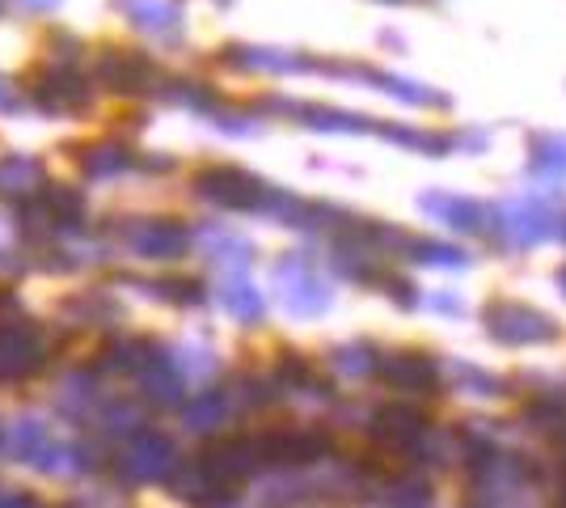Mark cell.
Returning a JSON list of instances; mask_svg holds the SVG:
<instances>
[{"label":"cell","instance_id":"6da1fadb","mask_svg":"<svg viewBox=\"0 0 566 508\" xmlns=\"http://www.w3.org/2000/svg\"><path fill=\"white\" fill-rule=\"evenodd\" d=\"M43 339L25 322H0V382H22L43 369Z\"/></svg>","mask_w":566,"mask_h":508},{"label":"cell","instance_id":"7a4b0ae2","mask_svg":"<svg viewBox=\"0 0 566 508\" xmlns=\"http://www.w3.org/2000/svg\"><path fill=\"white\" fill-rule=\"evenodd\" d=\"M30 90H34V102L51 115H69V111H81L90 102V85L69 69H51V73L34 76Z\"/></svg>","mask_w":566,"mask_h":508},{"label":"cell","instance_id":"3957f363","mask_svg":"<svg viewBox=\"0 0 566 508\" xmlns=\"http://www.w3.org/2000/svg\"><path fill=\"white\" fill-rule=\"evenodd\" d=\"M97 76L111 85V90H144V81L153 76V64L136 55V51H102V60H97Z\"/></svg>","mask_w":566,"mask_h":508},{"label":"cell","instance_id":"277c9868","mask_svg":"<svg viewBox=\"0 0 566 508\" xmlns=\"http://www.w3.org/2000/svg\"><path fill=\"white\" fill-rule=\"evenodd\" d=\"M132 246L140 250V255H148V259H166V255H178L182 250V229L174 225V220H144V225H136L132 234Z\"/></svg>","mask_w":566,"mask_h":508},{"label":"cell","instance_id":"5b68a950","mask_svg":"<svg viewBox=\"0 0 566 508\" xmlns=\"http://www.w3.org/2000/svg\"><path fill=\"white\" fill-rule=\"evenodd\" d=\"M199 191L220 199V204H254V178H245L241 169H208L203 178H199Z\"/></svg>","mask_w":566,"mask_h":508},{"label":"cell","instance_id":"8992f818","mask_svg":"<svg viewBox=\"0 0 566 508\" xmlns=\"http://www.w3.org/2000/svg\"><path fill=\"white\" fill-rule=\"evenodd\" d=\"M39 178H43V166L34 157H4L0 162V195H34L39 191Z\"/></svg>","mask_w":566,"mask_h":508},{"label":"cell","instance_id":"52a82bcc","mask_svg":"<svg viewBox=\"0 0 566 508\" xmlns=\"http://www.w3.org/2000/svg\"><path fill=\"white\" fill-rule=\"evenodd\" d=\"M166 440H157V436H144V440H136L132 445V454H127V462H123V470L132 475V479H153L161 466H166Z\"/></svg>","mask_w":566,"mask_h":508},{"label":"cell","instance_id":"ba28073f","mask_svg":"<svg viewBox=\"0 0 566 508\" xmlns=\"http://www.w3.org/2000/svg\"><path fill=\"white\" fill-rule=\"evenodd\" d=\"M123 9L132 13V22L140 30H169L178 22V4L174 0H123Z\"/></svg>","mask_w":566,"mask_h":508},{"label":"cell","instance_id":"9c48e42d","mask_svg":"<svg viewBox=\"0 0 566 508\" xmlns=\"http://www.w3.org/2000/svg\"><path fill=\"white\" fill-rule=\"evenodd\" d=\"M43 212L51 217V225H76L85 212V199H81V191H69V187H48L43 191Z\"/></svg>","mask_w":566,"mask_h":508},{"label":"cell","instance_id":"30bf717a","mask_svg":"<svg viewBox=\"0 0 566 508\" xmlns=\"http://www.w3.org/2000/svg\"><path fill=\"white\" fill-rule=\"evenodd\" d=\"M127 166V153L118 145H90L81 153V169L90 174V178H111L118 169Z\"/></svg>","mask_w":566,"mask_h":508},{"label":"cell","instance_id":"8fae6325","mask_svg":"<svg viewBox=\"0 0 566 508\" xmlns=\"http://www.w3.org/2000/svg\"><path fill=\"white\" fill-rule=\"evenodd\" d=\"M25 9H34V13H48V9H60V0H22Z\"/></svg>","mask_w":566,"mask_h":508},{"label":"cell","instance_id":"7c38bea8","mask_svg":"<svg viewBox=\"0 0 566 508\" xmlns=\"http://www.w3.org/2000/svg\"><path fill=\"white\" fill-rule=\"evenodd\" d=\"M0 508H39V505H34V500H25V496H4Z\"/></svg>","mask_w":566,"mask_h":508}]
</instances>
